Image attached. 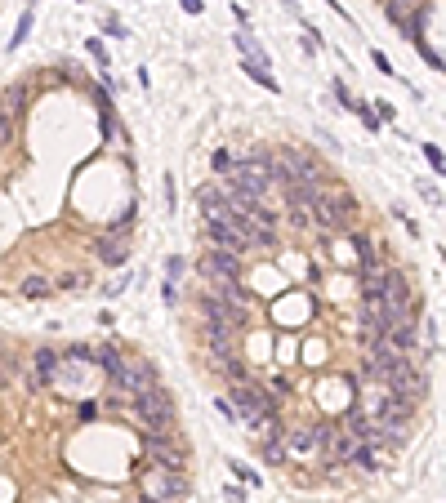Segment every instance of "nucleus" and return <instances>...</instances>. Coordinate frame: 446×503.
Returning <instances> with one entry per match:
<instances>
[{
	"label": "nucleus",
	"mask_w": 446,
	"mask_h": 503,
	"mask_svg": "<svg viewBox=\"0 0 446 503\" xmlns=\"http://www.w3.org/2000/svg\"><path fill=\"white\" fill-rule=\"evenodd\" d=\"M268 161H272V156L255 152L250 161L228 165V192H232V196H246V201H255V205H263V196H268Z\"/></svg>",
	"instance_id": "1"
},
{
	"label": "nucleus",
	"mask_w": 446,
	"mask_h": 503,
	"mask_svg": "<svg viewBox=\"0 0 446 503\" xmlns=\"http://www.w3.org/2000/svg\"><path fill=\"white\" fill-rule=\"evenodd\" d=\"M134 414L148 432H170L174 423V397L165 388H148L143 397H134Z\"/></svg>",
	"instance_id": "2"
},
{
	"label": "nucleus",
	"mask_w": 446,
	"mask_h": 503,
	"mask_svg": "<svg viewBox=\"0 0 446 503\" xmlns=\"http://www.w3.org/2000/svg\"><path fill=\"white\" fill-rule=\"evenodd\" d=\"M228 410H232L241 423H250V419H259V414L277 410V401L259 383H250V378H246V383H232V392H228Z\"/></svg>",
	"instance_id": "3"
},
{
	"label": "nucleus",
	"mask_w": 446,
	"mask_h": 503,
	"mask_svg": "<svg viewBox=\"0 0 446 503\" xmlns=\"http://www.w3.org/2000/svg\"><path fill=\"white\" fill-rule=\"evenodd\" d=\"M237 232L246 245H255V250H268V245H277V214L263 210V205H255L250 214L237 218Z\"/></svg>",
	"instance_id": "4"
},
{
	"label": "nucleus",
	"mask_w": 446,
	"mask_h": 503,
	"mask_svg": "<svg viewBox=\"0 0 446 503\" xmlns=\"http://www.w3.org/2000/svg\"><path fill=\"white\" fill-rule=\"evenodd\" d=\"M143 455H148L156 468L179 472L183 468V441H174V432H148L143 437Z\"/></svg>",
	"instance_id": "5"
},
{
	"label": "nucleus",
	"mask_w": 446,
	"mask_h": 503,
	"mask_svg": "<svg viewBox=\"0 0 446 503\" xmlns=\"http://www.w3.org/2000/svg\"><path fill=\"white\" fill-rule=\"evenodd\" d=\"M112 383L120 397H143L148 388H156V370L148 361H120V370L112 374Z\"/></svg>",
	"instance_id": "6"
},
{
	"label": "nucleus",
	"mask_w": 446,
	"mask_h": 503,
	"mask_svg": "<svg viewBox=\"0 0 446 503\" xmlns=\"http://www.w3.org/2000/svg\"><path fill=\"white\" fill-rule=\"evenodd\" d=\"M179 495H183V476H179V472L152 468L148 476H143V499H152V503H174Z\"/></svg>",
	"instance_id": "7"
},
{
	"label": "nucleus",
	"mask_w": 446,
	"mask_h": 503,
	"mask_svg": "<svg viewBox=\"0 0 446 503\" xmlns=\"http://www.w3.org/2000/svg\"><path fill=\"white\" fill-rule=\"evenodd\" d=\"M326 437H330V427L304 423V427H295V432L286 437V455H321V450H326Z\"/></svg>",
	"instance_id": "8"
},
{
	"label": "nucleus",
	"mask_w": 446,
	"mask_h": 503,
	"mask_svg": "<svg viewBox=\"0 0 446 503\" xmlns=\"http://www.w3.org/2000/svg\"><path fill=\"white\" fill-rule=\"evenodd\" d=\"M281 165H286V174H291L295 183H321V165L312 161L304 147H286V152H281Z\"/></svg>",
	"instance_id": "9"
},
{
	"label": "nucleus",
	"mask_w": 446,
	"mask_h": 503,
	"mask_svg": "<svg viewBox=\"0 0 446 503\" xmlns=\"http://www.w3.org/2000/svg\"><path fill=\"white\" fill-rule=\"evenodd\" d=\"M389 18L402 27L406 36H419V14H424V0H384Z\"/></svg>",
	"instance_id": "10"
},
{
	"label": "nucleus",
	"mask_w": 446,
	"mask_h": 503,
	"mask_svg": "<svg viewBox=\"0 0 446 503\" xmlns=\"http://www.w3.org/2000/svg\"><path fill=\"white\" fill-rule=\"evenodd\" d=\"M201 272L223 285V281H237L241 276V259H237V254H228V250H210L206 263H201Z\"/></svg>",
	"instance_id": "11"
},
{
	"label": "nucleus",
	"mask_w": 446,
	"mask_h": 503,
	"mask_svg": "<svg viewBox=\"0 0 446 503\" xmlns=\"http://www.w3.org/2000/svg\"><path fill=\"white\" fill-rule=\"evenodd\" d=\"M353 455H357V437L348 432V427H330L321 459H326V463H353Z\"/></svg>",
	"instance_id": "12"
},
{
	"label": "nucleus",
	"mask_w": 446,
	"mask_h": 503,
	"mask_svg": "<svg viewBox=\"0 0 446 503\" xmlns=\"http://www.w3.org/2000/svg\"><path fill=\"white\" fill-rule=\"evenodd\" d=\"M130 218H134V214H125V218H120V223H116V232H112V236H103L99 245H94V254H99V259L103 263H125V232H130Z\"/></svg>",
	"instance_id": "13"
},
{
	"label": "nucleus",
	"mask_w": 446,
	"mask_h": 503,
	"mask_svg": "<svg viewBox=\"0 0 446 503\" xmlns=\"http://www.w3.org/2000/svg\"><path fill=\"white\" fill-rule=\"evenodd\" d=\"M326 210H330L335 232H340V227H357V196H353V192H335V196H326Z\"/></svg>",
	"instance_id": "14"
},
{
	"label": "nucleus",
	"mask_w": 446,
	"mask_h": 503,
	"mask_svg": "<svg viewBox=\"0 0 446 503\" xmlns=\"http://www.w3.org/2000/svg\"><path fill=\"white\" fill-rule=\"evenodd\" d=\"M389 308H384V299H361V330H366V339H375L389 330Z\"/></svg>",
	"instance_id": "15"
},
{
	"label": "nucleus",
	"mask_w": 446,
	"mask_h": 503,
	"mask_svg": "<svg viewBox=\"0 0 446 503\" xmlns=\"http://www.w3.org/2000/svg\"><path fill=\"white\" fill-rule=\"evenodd\" d=\"M210 370H214V374H223L228 383H246V378H250L246 361H241L237 352H210Z\"/></svg>",
	"instance_id": "16"
},
{
	"label": "nucleus",
	"mask_w": 446,
	"mask_h": 503,
	"mask_svg": "<svg viewBox=\"0 0 446 503\" xmlns=\"http://www.w3.org/2000/svg\"><path fill=\"white\" fill-rule=\"evenodd\" d=\"M206 232H210V245H214V250H228V254H241V250H246L237 223H206Z\"/></svg>",
	"instance_id": "17"
},
{
	"label": "nucleus",
	"mask_w": 446,
	"mask_h": 503,
	"mask_svg": "<svg viewBox=\"0 0 446 503\" xmlns=\"http://www.w3.org/2000/svg\"><path fill=\"white\" fill-rule=\"evenodd\" d=\"M22 107H27V85H9V90H0V112H9L18 120Z\"/></svg>",
	"instance_id": "18"
},
{
	"label": "nucleus",
	"mask_w": 446,
	"mask_h": 503,
	"mask_svg": "<svg viewBox=\"0 0 446 503\" xmlns=\"http://www.w3.org/2000/svg\"><path fill=\"white\" fill-rule=\"evenodd\" d=\"M54 370H58V357H54L50 348H41V352H36V378H41V383H50Z\"/></svg>",
	"instance_id": "19"
},
{
	"label": "nucleus",
	"mask_w": 446,
	"mask_h": 503,
	"mask_svg": "<svg viewBox=\"0 0 446 503\" xmlns=\"http://www.w3.org/2000/svg\"><path fill=\"white\" fill-rule=\"evenodd\" d=\"M263 459H268V463H281L286 459V432H277V437L263 441Z\"/></svg>",
	"instance_id": "20"
},
{
	"label": "nucleus",
	"mask_w": 446,
	"mask_h": 503,
	"mask_svg": "<svg viewBox=\"0 0 446 503\" xmlns=\"http://www.w3.org/2000/svg\"><path fill=\"white\" fill-rule=\"evenodd\" d=\"M353 463H357L361 472H379V455H375V446H357Z\"/></svg>",
	"instance_id": "21"
},
{
	"label": "nucleus",
	"mask_w": 446,
	"mask_h": 503,
	"mask_svg": "<svg viewBox=\"0 0 446 503\" xmlns=\"http://www.w3.org/2000/svg\"><path fill=\"white\" fill-rule=\"evenodd\" d=\"M94 361H99L107 374H116V370H120V352H116V348H94Z\"/></svg>",
	"instance_id": "22"
},
{
	"label": "nucleus",
	"mask_w": 446,
	"mask_h": 503,
	"mask_svg": "<svg viewBox=\"0 0 446 503\" xmlns=\"http://www.w3.org/2000/svg\"><path fill=\"white\" fill-rule=\"evenodd\" d=\"M22 294H27V299H45V294H50V281L45 276H27L22 281Z\"/></svg>",
	"instance_id": "23"
},
{
	"label": "nucleus",
	"mask_w": 446,
	"mask_h": 503,
	"mask_svg": "<svg viewBox=\"0 0 446 503\" xmlns=\"http://www.w3.org/2000/svg\"><path fill=\"white\" fill-rule=\"evenodd\" d=\"M85 285H90V276H85V272H67L63 281H58V290H67V294H81Z\"/></svg>",
	"instance_id": "24"
},
{
	"label": "nucleus",
	"mask_w": 446,
	"mask_h": 503,
	"mask_svg": "<svg viewBox=\"0 0 446 503\" xmlns=\"http://www.w3.org/2000/svg\"><path fill=\"white\" fill-rule=\"evenodd\" d=\"M9 139H14V116H9V112H0V147H5Z\"/></svg>",
	"instance_id": "25"
},
{
	"label": "nucleus",
	"mask_w": 446,
	"mask_h": 503,
	"mask_svg": "<svg viewBox=\"0 0 446 503\" xmlns=\"http://www.w3.org/2000/svg\"><path fill=\"white\" fill-rule=\"evenodd\" d=\"M424 156H428V165H433V169H442V152H438V147H433V143L424 147Z\"/></svg>",
	"instance_id": "26"
},
{
	"label": "nucleus",
	"mask_w": 446,
	"mask_h": 503,
	"mask_svg": "<svg viewBox=\"0 0 446 503\" xmlns=\"http://www.w3.org/2000/svg\"><path fill=\"white\" fill-rule=\"evenodd\" d=\"M139 503H152V499H139Z\"/></svg>",
	"instance_id": "27"
}]
</instances>
